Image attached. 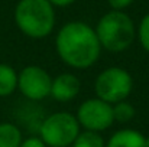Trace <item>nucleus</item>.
Here are the masks:
<instances>
[{
  "label": "nucleus",
  "mask_w": 149,
  "mask_h": 147,
  "mask_svg": "<svg viewBox=\"0 0 149 147\" xmlns=\"http://www.w3.org/2000/svg\"><path fill=\"white\" fill-rule=\"evenodd\" d=\"M107 1L113 7V10H123L127 6H130L133 0H107Z\"/></svg>",
  "instance_id": "2eb2a0df"
},
{
  "label": "nucleus",
  "mask_w": 149,
  "mask_h": 147,
  "mask_svg": "<svg viewBox=\"0 0 149 147\" xmlns=\"http://www.w3.org/2000/svg\"><path fill=\"white\" fill-rule=\"evenodd\" d=\"M113 115H114V120H117L120 123H126L133 118L135 108L129 102L120 101V102H116V105L113 107Z\"/></svg>",
  "instance_id": "ddd939ff"
},
{
  "label": "nucleus",
  "mask_w": 149,
  "mask_h": 147,
  "mask_svg": "<svg viewBox=\"0 0 149 147\" xmlns=\"http://www.w3.org/2000/svg\"><path fill=\"white\" fill-rule=\"evenodd\" d=\"M20 147H45V143L42 141V139L38 137H31L25 141H22Z\"/></svg>",
  "instance_id": "dca6fc26"
},
{
  "label": "nucleus",
  "mask_w": 149,
  "mask_h": 147,
  "mask_svg": "<svg viewBox=\"0 0 149 147\" xmlns=\"http://www.w3.org/2000/svg\"><path fill=\"white\" fill-rule=\"evenodd\" d=\"M17 87L26 98L38 101L51 94L52 79L47 71L32 65L26 66L17 75Z\"/></svg>",
  "instance_id": "0eeeda50"
},
{
  "label": "nucleus",
  "mask_w": 149,
  "mask_h": 147,
  "mask_svg": "<svg viewBox=\"0 0 149 147\" xmlns=\"http://www.w3.org/2000/svg\"><path fill=\"white\" fill-rule=\"evenodd\" d=\"M15 22L29 38L48 36L55 25V12L49 0H20L15 9Z\"/></svg>",
  "instance_id": "f03ea898"
},
{
  "label": "nucleus",
  "mask_w": 149,
  "mask_h": 147,
  "mask_svg": "<svg viewBox=\"0 0 149 147\" xmlns=\"http://www.w3.org/2000/svg\"><path fill=\"white\" fill-rule=\"evenodd\" d=\"M80 92V81L72 74H61L52 81L51 95L59 102L71 101Z\"/></svg>",
  "instance_id": "6e6552de"
},
{
  "label": "nucleus",
  "mask_w": 149,
  "mask_h": 147,
  "mask_svg": "<svg viewBox=\"0 0 149 147\" xmlns=\"http://www.w3.org/2000/svg\"><path fill=\"white\" fill-rule=\"evenodd\" d=\"M133 87L132 77L127 71L113 66L103 71L96 81V94L100 99L116 104L125 101Z\"/></svg>",
  "instance_id": "39448f33"
},
{
  "label": "nucleus",
  "mask_w": 149,
  "mask_h": 147,
  "mask_svg": "<svg viewBox=\"0 0 149 147\" xmlns=\"http://www.w3.org/2000/svg\"><path fill=\"white\" fill-rule=\"evenodd\" d=\"M139 41L145 50L149 52V14H146L139 26Z\"/></svg>",
  "instance_id": "4468645a"
},
{
  "label": "nucleus",
  "mask_w": 149,
  "mask_h": 147,
  "mask_svg": "<svg viewBox=\"0 0 149 147\" xmlns=\"http://www.w3.org/2000/svg\"><path fill=\"white\" fill-rule=\"evenodd\" d=\"M107 147H146L145 137L136 130H120L114 133Z\"/></svg>",
  "instance_id": "1a4fd4ad"
},
{
  "label": "nucleus",
  "mask_w": 149,
  "mask_h": 147,
  "mask_svg": "<svg viewBox=\"0 0 149 147\" xmlns=\"http://www.w3.org/2000/svg\"><path fill=\"white\" fill-rule=\"evenodd\" d=\"M22 134L20 130L10 123L0 124V147H20Z\"/></svg>",
  "instance_id": "9b49d317"
},
{
  "label": "nucleus",
  "mask_w": 149,
  "mask_h": 147,
  "mask_svg": "<svg viewBox=\"0 0 149 147\" xmlns=\"http://www.w3.org/2000/svg\"><path fill=\"white\" fill-rule=\"evenodd\" d=\"M145 143H146V147H149V137L148 139H145Z\"/></svg>",
  "instance_id": "a211bd4d"
},
{
  "label": "nucleus",
  "mask_w": 149,
  "mask_h": 147,
  "mask_svg": "<svg viewBox=\"0 0 149 147\" xmlns=\"http://www.w3.org/2000/svg\"><path fill=\"white\" fill-rule=\"evenodd\" d=\"M77 120L88 131L106 130L113 124L114 120L113 107L100 98L87 99L80 105Z\"/></svg>",
  "instance_id": "423d86ee"
},
{
  "label": "nucleus",
  "mask_w": 149,
  "mask_h": 147,
  "mask_svg": "<svg viewBox=\"0 0 149 147\" xmlns=\"http://www.w3.org/2000/svg\"><path fill=\"white\" fill-rule=\"evenodd\" d=\"M80 134V123L70 112H55L41 126V137L51 147H67Z\"/></svg>",
  "instance_id": "20e7f679"
},
{
  "label": "nucleus",
  "mask_w": 149,
  "mask_h": 147,
  "mask_svg": "<svg viewBox=\"0 0 149 147\" xmlns=\"http://www.w3.org/2000/svg\"><path fill=\"white\" fill-rule=\"evenodd\" d=\"M96 30L83 22H70L56 35V50L61 59L77 69L91 66L100 56Z\"/></svg>",
  "instance_id": "f257e3e1"
},
{
  "label": "nucleus",
  "mask_w": 149,
  "mask_h": 147,
  "mask_svg": "<svg viewBox=\"0 0 149 147\" xmlns=\"http://www.w3.org/2000/svg\"><path fill=\"white\" fill-rule=\"evenodd\" d=\"M75 0H49V3L52 6H59V7H64V6H68L71 3H74Z\"/></svg>",
  "instance_id": "f3484780"
},
{
  "label": "nucleus",
  "mask_w": 149,
  "mask_h": 147,
  "mask_svg": "<svg viewBox=\"0 0 149 147\" xmlns=\"http://www.w3.org/2000/svg\"><path fill=\"white\" fill-rule=\"evenodd\" d=\"M96 35L103 48L110 52H122L135 39V25L122 10H111L100 19Z\"/></svg>",
  "instance_id": "7ed1b4c3"
},
{
  "label": "nucleus",
  "mask_w": 149,
  "mask_h": 147,
  "mask_svg": "<svg viewBox=\"0 0 149 147\" xmlns=\"http://www.w3.org/2000/svg\"><path fill=\"white\" fill-rule=\"evenodd\" d=\"M17 88V74L7 63H0V97L10 95Z\"/></svg>",
  "instance_id": "9d476101"
},
{
  "label": "nucleus",
  "mask_w": 149,
  "mask_h": 147,
  "mask_svg": "<svg viewBox=\"0 0 149 147\" xmlns=\"http://www.w3.org/2000/svg\"><path fill=\"white\" fill-rule=\"evenodd\" d=\"M74 147H104L103 137L97 134V131H86L78 134V137L74 140Z\"/></svg>",
  "instance_id": "f8f14e48"
}]
</instances>
